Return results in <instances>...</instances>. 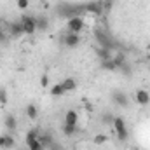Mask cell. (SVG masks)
Here are the masks:
<instances>
[{
    "label": "cell",
    "mask_w": 150,
    "mask_h": 150,
    "mask_svg": "<svg viewBox=\"0 0 150 150\" xmlns=\"http://www.w3.org/2000/svg\"><path fill=\"white\" fill-rule=\"evenodd\" d=\"M19 150H28V149H19Z\"/></svg>",
    "instance_id": "33"
},
{
    "label": "cell",
    "mask_w": 150,
    "mask_h": 150,
    "mask_svg": "<svg viewBox=\"0 0 150 150\" xmlns=\"http://www.w3.org/2000/svg\"><path fill=\"white\" fill-rule=\"evenodd\" d=\"M61 133H63L67 138H72V136H75V134L79 133V126H77V124H65V122H63Z\"/></svg>",
    "instance_id": "12"
},
{
    "label": "cell",
    "mask_w": 150,
    "mask_h": 150,
    "mask_svg": "<svg viewBox=\"0 0 150 150\" xmlns=\"http://www.w3.org/2000/svg\"><path fill=\"white\" fill-rule=\"evenodd\" d=\"M107 142H108V136L103 134V133H100V134H96V136L93 138V143H94V145H103V143H107Z\"/></svg>",
    "instance_id": "23"
},
{
    "label": "cell",
    "mask_w": 150,
    "mask_h": 150,
    "mask_svg": "<svg viewBox=\"0 0 150 150\" xmlns=\"http://www.w3.org/2000/svg\"><path fill=\"white\" fill-rule=\"evenodd\" d=\"M134 101L140 107H149L150 105V93L147 89H136L134 93Z\"/></svg>",
    "instance_id": "8"
},
{
    "label": "cell",
    "mask_w": 150,
    "mask_h": 150,
    "mask_svg": "<svg viewBox=\"0 0 150 150\" xmlns=\"http://www.w3.org/2000/svg\"><path fill=\"white\" fill-rule=\"evenodd\" d=\"M7 101H9V94H7V91H5V89H0V107H5Z\"/></svg>",
    "instance_id": "25"
},
{
    "label": "cell",
    "mask_w": 150,
    "mask_h": 150,
    "mask_svg": "<svg viewBox=\"0 0 150 150\" xmlns=\"http://www.w3.org/2000/svg\"><path fill=\"white\" fill-rule=\"evenodd\" d=\"M63 122H65V124H79V113H77V110H74V108L67 110Z\"/></svg>",
    "instance_id": "14"
},
{
    "label": "cell",
    "mask_w": 150,
    "mask_h": 150,
    "mask_svg": "<svg viewBox=\"0 0 150 150\" xmlns=\"http://www.w3.org/2000/svg\"><path fill=\"white\" fill-rule=\"evenodd\" d=\"M100 67H101V70H107V72H117V68H115V65H113L112 59H103V61H100Z\"/></svg>",
    "instance_id": "22"
},
{
    "label": "cell",
    "mask_w": 150,
    "mask_h": 150,
    "mask_svg": "<svg viewBox=\"0 0 150 150\" xmlns=\"http://www.w3.org/2000/svg\"><path fill=\"white\" fill-rule=\"evenodd\" d=\"M25 115H26V119H30V120H37V119H38L37 105H33V103L26 105V108H25Z\"/></svg>",
    "instance_id": "16"
},
{
    "label": "cell",
    "mask_w": 150,
    "mask_h": 150,
    "mask_svg": "<svg viewBox=\"0 0 150 150\" xmlns=\"http://www.w3.org/2000/svg\"><path fill=\"white\" fill-rule=\"evenodd\" d=\"M4 127H5L7 133H14V131L18 129V119H16L12 113H7V115L4 117Z\"/></svg>",
    "instance_id": "11"
},
{
    "label": "cell",
    "mask_w": 150,
    "mask_h": 150,
    "mask_svg": "<svg viewBox=\"0 0 150 150\" xmlns=\"http://www.w3.org/2000/svg\"><path fill=\"white\" fill-rule=\"evenodd\" d=\"M101 5H103V14H105V12L112 11V7H113V0H101Z\"/></svg>",
    "instance_id": "28"
},
{
    "label": "cell",
    "mask_w": 150,
    "mask_h": 150,
    "mask_svg": "<svg viewBox=\"0 0 150 150\" xmlns=\"http://www.w3.org/2000/svg\"><path fill=\"white\" fill-rule=\"evenodd\" d=\"M112 120H113L112 113H105V115H101V122H105V124H112Z\"/></svg>",
    "instance_id": "29"
},
{
    "label": "cell",
    "mask_w": 150,
    "mask_h": 150,
    "mask_svg": "<svg viewBox=\"0 0 150 150\" xmlns=\"http://www.w3.org/2000/svg\"><path fill=\"white\" fill-rule=\"evenodd\" d=\"M112 61H113V65H115V68L119 70L124 63H127V58H126V54H124L122 51H117V52L112 56Z\"/></svg>",
    "instance_id": "15"
},
{
    "label": "cell",
    "mask_w": 150,
    "mask_h": 150,
    "mask_svg": "<svg viewBox=\"0 0 150 150\" xmlns=\"http://www.w3.org/2000/svg\"><path fill=\"white\" fill-rule=\"evenodd\" d=\"M84 28H86V23H84L82 16H74L67 21V32H70V33H80Z\"/></svg>",
    "instance_id": "4"
},
{
    "label": "cell",
    "mask_w": 150,
    "mask_h": 150,
    "mask_svg": "<svg viewBox=\"0 0 150 150\" xmlns=\"http://www.w3.org/2000/svg\"><path fill=\"white\" fill-rule=\"evenodd\" d=\"M26 143V149L28 150H45V147L42 145V142H40V136L35 138V140H28V142H25Z\"/></svg>",
    "instance_id": "18"
},
{
    "label": "cell",
    "mask_w": 150,
    "mask_h": 150,
    "mask_svg": "<svg viewBox=\"0 0 150 150\" xmlns=\"http://www.w3.org/2000/svg\"><path fill=\"white\" fill-rule=\"evenodd\" d=\"M61 84H63V87H65L67 93H74L75 89H77V80H75L74 77H67V79H63Z\"/></svg>",
    "instance_id": "17"
},
{
    "label": "cell",
    "mask_w": 150,
    "mask_h": 150,
    "mask_svg": "<svg viewBox=\"0 0 150 150\" xmlns=\"http://www.w3.org/2000/svg\"><path fill=\"white\" fill-rule=\"evenodd\" d=\"M49 94H51V96H63V94H67V91H65L63 84L58 82V84H54V86L49 89Z\"/></svg>",
    "instance_id": "19"
},
{
    "label": "cell",
    "mask_w": 150,
    "mask_h": 150,
    "mask_svg": "<svg viewBox=\"0 0 150 150\" xmlns=\"http://www.w3.org/2000/svg\"><path fill=\"white\" fill-rule=\"evenodd\" d=\"M5 40V33H4V30H2V26H0V42H4Z\"/></svg>",
    "instance_id": "30"
},
{
    "label": "cell",
    "mask_w": 150,
    "mask_h": 150,
    "mask_svg": "<svg viewBox=\"0 0 150 150\" xmlns=\"http://www.w3.org/2000/svg\"><path fill=\"white\" fill-rule=\"evenodd\" d=\"M112 100H113L115 105H119V107H122V108H126V107L129 105V96H127L126 93H122V91H113Z\"/></svg>",
    "instance_id": "10"
},
{
    "label": "cell",
    "mask_w": 150,
    "mask_h": 150,
    "mask_svg": "<svg viewBox=\"0 0 150 150\" xmlns=\"http://www.w3.org/2000/svg\"><path fill=\"white\" fill-rule=\"evenodd\" d=\"M94 40H96V44H98V47H103V49H117L115 47V42H113V38L107 33V32H103V30H96L94 32Z\"/></svg>",
    "instance_id": "2"
},
{
    "label": "cell",
    "mask_w": 150,
    "mask_h": 150,
    "mask_svg": "<svg viewBox=\"0 0 150 150\" xmlns=\"http://www.w3.org/2000/svg\"><path fill=\"white\" fill-rule=\"evenodd\" d=\"M49 82H51V80H49V75L47 74L40 75V87H42V89H47V87H49Z\"/></svg>",
    "instance_id": "26"
},
{
    "label": "cell",
    "mask_w": 150,
    "mask_h": 150,
    "mask_svg": "<svg viewBox=\"0 0 150 150\" xmlns=\"http://www.w3.org/2000/svg\"><path fill=\"white\" fill-rule=\"evenodd\" d=\"M61 42H63V45L67 49H75V47L80 45V33H70V32H67L63 35V38H61Z\"/></svg>",
    "instance_id": "5"
},
{
    "label": "cell",
    "mask_w": 150,
    "mask_h": 150,
    "mask_svg": "<svg viewBox=\"0 0 150 150\" xmlns=\"http://www.w3.org/2000/svg\"><path fill=\"white\" fill-rule=\"evenodd\" d=\"M51 150H58V149H56V147H54V149H51Z\"/></svg>",
    "instance_id": "32"
},
{
    "label": "cell",
    "mask_w": 150,
    "mask_h": 150,
    "mask_svg": "<svg viewBox=\"0 0 150 150\" xmlns=\"http://www.w3.org/2000/svg\"><path fill=\"white\" fill-rule=\"evenodd\" d=\"M16 5L19 11H26L30 7V0H16Z\"/></svg>",
    "instance_id": "27"
},
{
    "label": "cell",
    "mask_w": 150,
    "mask_h": 150,
    "mask_svg": "<svg viewBox=\"0 0 150 150\" xmlns=\"http://www.w3.org/2000/svg\"><path fill=\"white\" fill-rule=\"evenodd\" d=\"M112 126H113V129H115L117 142L124 143V142H127V140H129V129H127V126H126L124 117H120V115H113Z\"/></svg>",
    "instance_id": "1"
},
{
    "label": "cell",
    "mask_w": 150,
    "mask_h": 150,
    "mask_svg": "<svg viewBox=\"0 0 150 150\" xmlns=\"http://www.w3.org/2000/svg\"><path fill=\"white\" fill-rule=\"evenodd\" d=\"M49 28V19L45 16H38L37 18V32H45Z\"/></svg>",
    "instance_id": "21"
},
{
    "label": "cell",
    "mask_w": 150,
    "mask_h": 150,
    "mask_svg": "<svg viewBox=\"0 0 150 150\" xmlns=\"http://www.w3.org/2000/svg\"><path fill=\"white\" fill-rule=\"evenodd\" d=\"M84 12H89V14H94V16H101L103 14V5H101V0H93V2H87L84 5Z\"/></svg>",
    "instance_id": "7"
},
{
    "label": "cell",
    "mask_w": 150,
    "mask_h": 150,
    "mask_svg": "<svg viewBox=\"0 0 150 150\" xmlns=\"http://www.w3.org/2000/svg\"><path fill=\"white\" fill-rule=\"evenodd\" d=\"M40 142H42V145L45 147V149H54L56 147V142H54V136L51 134V133H45V134H40Z\"/></svg>",
    "instance_id": "13"
},
{
    "label": "cell",
    "mask_w": 150,
    "mask_h": 150,
    "mask_svg": "<svg viewBox=\"0 0 150 150\" xmlns=\"http://www.w3.org/2000/svg\"><path fill=\"white\" fill-rule=\"evenodd\" d=\"M96 54H98L100 61H103V59H112V56H113L110 49H103V47H98V45H96Z\"/></svg>",
    "instance_id": "20"
},
{
    "label": "cell",
    "mask_w": 150,
    "mask_h": 150,
    "mask_svg": "<svg viewBox=\"0 0 150 150\" xmlns=\"http://www.w3.org/2000/svg\"><path fill=\"white\" fill-rule=\"evenodd\" d=\"M117 72H120L122 75H126V77H127V75L133 72V67H131V65H129V61H127V63H124V65H122V67H120Z\"/></svg>",
    "instance_id": "24"
},
{
    "label": "cell",
    "mask_w": 150,
    "mask_h": 150,
    "mask_svg": "<svg viewBox=\"0 0 150 150\" xmlns=\"http://www.w3.org/2000/svg\"><path fill=\"white\" fill-rule=\"evenodd\" d=\"M129 150H142V149H138V147H133V149H129Z\"/></svg>",
    "instance_id": "31"
},
{
    "label": "cell",
    "mask_w": 150,
    "mask_h": 150,
    "mask_svg": "<svg viewBox=\"0 0 150 150\" xmlns=\"http://www.w3.org/2000/svg\"><path fill=\"white\" fill-rule=\"evenodd\" d=\"M16 147V138L12 133H4L0 134V150H11Z\"/></svg>",
    "instance_id": "6"
},
{
    "label": "cell",
    "mask_w": 150,
    "mask_h": 150,
    "mask_svg": "<svg viewBox=\"0 0 150 150\" xmlns=\"http://www.w3.org/2000/svg\"><path fill=\"white\" fill-rule=\"evenodd\" d=\"M23 28H25V35H35L37 33V18L32 14H23L19 18Z\"/></svg>",
    "instance_id": "3"
},
{
    "label": "cell",
    "mask_w": 150,
    "mask_h": 150,
    "mask_svg": "<svg viewBox=\"0 0 150 150\" xmlns=\"http://www.w3.org/2000/svg\"><path fill=\"white\" fill-rule=\"evenodd\" d=\"M7 33H9L11 37H14V38H18V37H21V35H25V28H23L21 21L9 23V26H7Z\"/></svg>",
    "instance_id": "9"
}]
</instances>
